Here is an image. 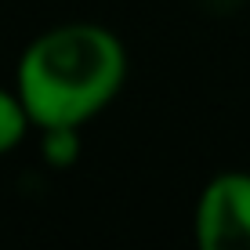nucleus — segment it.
<instances>
[{
	"mask_svg": "<svg viewBox=\"0 0 250 250\" xmlns=\"http://www.w3.org/2000/svg\"><path fill=\"white\" fill-rule=\"evenodd\" d=\"M25 127H29V113H25L19 91L0 87V156H7L25 138Z\"/></svg>",
	"mask_w": 250,
	"mask_h": 250,
	"instance_id": "obj_3",
	"label": "nucleus"
},
{
	"mask_svg": "<svg viewBox=\"0 0 250 250\" xmlns=\"http://www.w3.org/2000/svg\"><path fill=\"white\" fill-rule=\"evenodd\" d=\"M127 51L120 37L94 22H65L40 33L19 58V91L29 124L40 131H76L120 94Z\"/></svg>",
	"mask_w": 250,
	"mask_h": 250,
	"instance_id": "obj_1",
	"label": "nucleus"
},
{
	"mask_svg": "<svg viewBox=\"0 0 250 250\" xmlns=\"http://www.w3.org/2000/svg\"><path fill=\"white\" fill-rule=\"evenodd\" d=\"M196 250H250V174H214L196 203Z\"/></svg>",
	"mask_w": 250,
	"mask_h": 250,
	"instance_id": "obj_2",
	"label": "nucleus"
}]
</instances>
